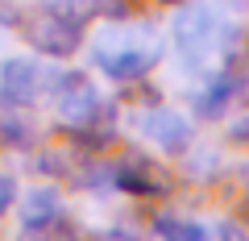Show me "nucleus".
<instances>
[{"label": "nucleus", "instance_id": "14", "mask_svg": "<svg viewBox=\"0 0 249 241\" xmlns=\"http://www.w3.org/2000/svg\"><path fill=\"white\" fill-rule=\"evenodd\" d=\"M54 9H67V13H75V4H91V0H50Z\"/></svg>", "mask_w": 249, "mask_h": 241}, {"label": "nucleus", "instance_id": "16", "mask_svg": "<svg viewBox=\"0 0 249 241\" xmlns=\"http://www.w3.org/2000/svg\"><path fill=\"white\" fill-rule=\"evenodd\" d=\"M162 4H183V0H162Z\"/></svg>", "mask_w": 249, "mask_h": 241}, {"label": "nucleus", "instance_id": "9", "mask_svg": "<svg viewBox=\"0 0 249 241\" xmlns=\"http://www.w3.org/2000/svg\"><path fill=\"white\" fill-rule=\"evenodd\" d=\"M232 96H237V79H232V75H216L212 88L199 96V116H208V121H212V116H220L224 108H229Z\"/></svg>", "mask_w": 249, "mask_h": 241}, {"label": "nucleus", "instance_id": "10", "mask_svg": "<svg viewBox=\"0 0 249 241\" xmlns=\"http://www.w3.org/2000/svg\"><path fill=\"white\" fill-rule=\"evenodd\" d=\"M0 142L4 146H29L34 142V125L21 116H0Z\"/></svg>", "mask_w": 249, "mask_h": 241}, {"label": "nucleus", "instance_id": "5", "mask_svg": "<svg viewBox=\"0 0 249 241\" xmlns=\"http://www.w3.org/2000/svg\"><path fill=\"white\" fill-rule=\"evenodd\" d=\"M137 129H142L145 137H154V142H158L162 150H170V154H183L187 146H191V125H187L175 108H150L145 116H137Z\"/></svg>", "mask_w": 249, "mask_h": 241}, {"label": "nucleus", "instance_id": "3", "mask_svg": "<svg viewBox=\"0 0 249 241\" xmlns=\"http://www.w3.org/2000/svg\"><path fill=\"white\" fill-rule=\"evenodd\" d=\"M54 88H58V112L62 121H71L75 129L79 125H91V121H100L104 116V100H100V92L91 88L83 75H62V79H54Z\"/></svg>", "mask_w": 249, "mask_h": 241}, {"label": "nucleus", "instance_id": "1", "mask_svg": "<svg viewBox=\"0 0 249 241\" xmlns=\"http://www.w3.org/2000/svg\"><path fill=\"white\" fill-rule=\"evenodd\" d=\"M175 50L187 58H208L212 46H220V37H229L232 29L224 25V17L212 4H187L175 13Z\"/></svg>", "mask_w": 249, "mask_h": 241}, {"label": "nucleus", "instance_id": "6", "mask_svg": "<svg viewBox=\"0 0 249 241\" xmlns=\"http://www.w3.org/2000/svg\"><path fill=\"white\" fill-rule=\"evenodd\" d=\"M112 179L124 191H133V196H166L170 191V175L162 167H154V162H145V158H133L124 167H116Z\"/></svg>", "mask_w": 249, "mask_h": 241}, {"label": "nucleus", "instance_id": "12", "mask_svg": "<svg viewBox=\"0 0 249 241\" xmlns=\"http://www.w3.org/2000/svg\"><path fill=\"white\" fill-rule=\"evenodd\" d=\"M13 200H17V179H13V175H0V212H9Z\"/></svg>", "mask_w": 249, "mask_h": 241}, {"label": "nucleus", "instance_id": "15", "mask_svg": "<svg viewBox=\"0 0 249 241\" xmlns=\"http://www.w3.org/2000/svg\"><path fill=\"white\" fill-rule=\"evenodd\" d=\"M245 221H249V196H245Z\"/></svg>", "mask_w": 249, "mask_h": 241}, {"label": "nucleus", "instance_id": "2", "mask_svg": "<svg viewBox=\"0 0 249 241\" xmlns=\"http://www.w3.org/2000/svg\"><path fill=\"white\" fill-rule=\"evenodd\" d=\"M25 37H29L42 54L67 58V54H75V50H79V42H83V17L46 4V9H37L34 17L25 21Z\"/></svg>", "mask_w": 249, "mask_h": 241}, {"label": "nucleus", "instance_id": "13", "mask_svg": "<svg viewBox=\"0 0 249 241\" xmlns=\"http://www.w3.org/2000/svg\"><path fill=\"white\" fill-rule=\"evenodd\" d=\"M232 142H245V146H249V116L232 125Z\"/></svg>", "mask_w": 249, "mask_h": 241}, {"label": "nucleus", "instance_id": "11", "mask_svg": "<svg viewBox=\"0 0 249 241\" xmlns=\"http://www.w3.org/2000/svg\"><path fill=\"white\" fill-rule=\"evenodd\" d=\"M154 229L162 233V237H204V229H199V224H191V221H178V216H158V221H154Z\"/></svg>", "mask_w": 249, "mask_h": 241}, {"label": "nucleus", "instance_id": "7", "mask_svg": "<svg viewBox=\"0 0 249 241\" xmlns=\"http://www.w3.org/2000/svg\"><path fill=\"white\" fill-rule=\"evenodd\" d=\"M62 216V204H58V191L54 187H37L25 196V204H21V229L25 233H46L54 229Z\"/></svg>", "mask_w": 249, "mask_h": 241}, {"label": "nucleus", "instance_id": "8", "mask_svg": "<svg viewBox=\"0 0 249 241\" xmlns=\"http://www.w3.org/2000/svg\"><path fill=\"white\" fill-rule=\"evenodd\" d=\"M100 63L108 67V75H112V79H142L145 71H150V63H154V54H145L142 46H129V50H100L96 54Z\"/></svg>", "mask_w": 249, "mask_h": 241}, {"label": "nucleus", "instance_id": "4", "mask_svg": "<svg viewBox=\"0 0 249 241\" xmlns=\"http://www.w3.org/2000/svg\"><path fill=\"white\" fill-rule=\"evenodd\" d=\"M37 88H42V75L29 58H9L0 67V104L4 108H25L34 104Z\"/></svg>", "mask_w": 249, "mask_h": 241}]
</instances>
